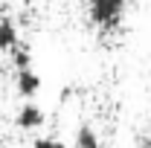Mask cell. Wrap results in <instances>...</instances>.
Listing matches in <instances>:
<instances>
[{
  "instance_id": "277c9868",
  "label": "cell",
  "mask_w": 151,
  "mask_h": 148,
  "mask_svg": "<svg viewBox=\"0 0 151 148\" xmlns=\"http://www.w3.org/2000/svg\"><path fill=\"white\" fill-rule=\"evenodd\" d=\"M15 84H18V93L23 99H32L38 90H41V75L35 70H23V73L15 75Z\"/></svg>"
},
{
  "instance_id": "52a82bcc",
  "label": "cell",
  "mask_w": 151,
  "mask_h": 148,
  "mask_svg": "<svg viewBox=\"0 0 151 148\" xmlns=\"http://www.w3.org/2000/svg\"><path fill=\"white\" fill-rule=\"evenodd\" d=\"M32 148H67V145L61 139H55V137H38L32 142Z\"/></svg>"
},
{
  "instance_id": "7a4b0ae2",
  "label": "cell",
  "mask_w": 151,
  "mask_h": 148,
  "mask_svg": "<svg viewBox=\"0 0 151 148\" xmlns=\"http://www.w3.org/2000/svg\"><path fill=\"white\" fill-rule=\"evenodd\" d=\"M44 122H47V113L35 102H23L15 113V125L20 131H38V128H44Z\"/></svg>"
},
{
  "instance_id": "6da1fadb",
  "label": "cell",
  "mask_w": 151,
  "mask_h": 148,
  "mask_svg": "<svg viewBox=\"0 0 151 148\" xmlns=\"http://www.w3.org/2000/svg\"><path fill=\"white\" fill-rule=\"evenodd\" d=\"M125 3L128 0H87V15L96 26L102 29H116L125 15Z\"/></svg>"
},
{
  "instance_id": "9c48e42d",
  "label": "cell",
  "mask_w": 151,
  "mask_h": 148,
  "mask_svg": "<svg viewBox=\"0 0 151 148\" xmlns=\"http://www.w3.org/2000/svg\"><path fill=\"white\" fill-rule=\"evenodd\" d=\"M0 148H3V137H0Z\"/></svg>"
},
{
  "instance_id": "ba28073f",
  "label": "cell",
  "mask_w": 151,
  "mask_h": 148,
  "mask_svg": "<svg viewBox=\"0 0 151 148\" xmlns=\"http://www.w3.org/2000/svg\"><path fill=\"white\" fill-rule=\"evenodd\" d=\"M134 148H151V137H148V134L137 137V142H134Z\"/></svg>"
},
{
  "instance_id": "5b68a950",
  "label": "cell",
  "mask_w": 151,
  "mask_h": 148,
  "mask_svg": "<svg viewBox=\"0 0 151 148\" xmlns=\"http://www.w3.org/2000/svg\"><path fill=\"white\" fill-rule=\"evenodd\" d=\"M9 55H12V64H15V70H18V73L32 70V52H29V47H26V44H18Z\"/></svg>"
},
{
  "instance_id": "8992f818",
  "label": "cell",
  "mask_w": 151,
  "mask_h": 148,
  "mask_svg": "<svg viewBox=\"0 0 151 148\" xmlns=\"http://www.w3.org/2000/svg\"><path fill=\"white\" fill-rule=\"evenodd\" d=\"M76 148H99V134L90 125H78V131H76Z\"/></svg>"
},
{
  "instance_id": "3957f363",
  "label": "cell",
  "mask_w": 151,
  "mask_h": 148,
  "mask_svg": "<svg viewBox=\"0 0 151 148\" xmlns=\"http://www.w3.org/2000/svg\"><path fill=\"white\" fill-rule=\"evenodd\" d=\"M18 23L9 15H0V52H12L18 47Z\"/></svg>"
}]
</instances>
